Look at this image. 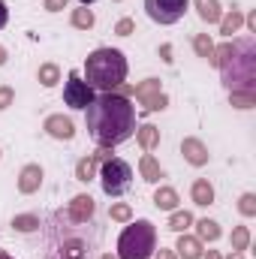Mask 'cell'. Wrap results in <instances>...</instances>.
Here are the masks:
<instances>
[{"label":"cell","instance_id":"30","mask_svg":"<svg viewBox=\"0 0 256 259\" xmlns=\"http://www.w3.org/2000/svg\"><path fill=\"white\" fill-rule=\"evenodd\" d=\"M6 21H9V9H6V3L0 0V27H6Z\"/></svg>","mask_w":256,"mask_h":259},{"label":"cell","instance_id":"11","mask_svg":"<svg viewBox=\"0 0 256 259\" xmlns=\"http://www.w3.org/2000/svg\"><path fill=\"white\" fill-rule=\"evenodd\" d=\"M46 130H49L52 136H58V139H72V133H75L69 118H49Z\"/></svg>","mask_w":256,"mask_h":259},{"label":"cell","instance_id":"37","mask_svg":"<svg viewBox=\"0 0 256 259\" xmlns=\"http://www.w3.org/2000/svg\"><path fill=\"white\" fill-rule=\"evenodd\" d=\"M3 61H6V55H3V49H0V64H3Z\"/></svg>","mask_w":256,"mask_h":259},{"label":"cell","instance_id":"24","mask_svg":"<svg viewBox=\"0 0 256 259\" xmlns=\"http://www.w3.org/2000/svg\"><path fill=\"white\" fill-rule=\"evenodd\" d=\"M241 214H256V199H253V193H244L241 196Z\"/></svg>","mask_w":256,"mask_h":259},{"label":"cell","instance_id":"2","mask_svg":"<svg viewBox=\"0 0 256 259\" xmlns=\"http://www.w3.org/2000/svg\"><path fill=\"white\" fill-rule=\"evenodd\" d=\"M97 244L100 229L94 220H72L69 211H55L46 223L42 259H91Z\"/></svg>","mask_w":256,"mask_h":259},{"label":"cell","instance_id":"38","mask_svg":"<svg viewBox=\"0 0 256 259\" xmlns=\"http://www.w3.org/2000/svg\"><path fill=\"white\" fill-rule=\"evenodd\" d=\"M160 259H172V256H169V253H160Z\"/></svg>","mask_w":256,"mask_h":259},{"label":"cell","instance_id":"9","mask_svg":"<svg viewBox=\"0 0 256 259\" xmlns=\"http://www.w3.org/2000/svg\"><path fill=\"white\" fill-rule=\"evenodd\" d=\"M72 220H94V199L91 196H75L72 208H66Z\"/></svg>","mask_w":256,"mask_h":259},{"label":"cell","instance_id":"33","mask_svg":"<svg viewBox=\"0 0 256 259\" xmlns=\"http://www.w3.org/2000/svg\"><path fill=\"white\" fill-rule=\"evenodd\" d=\"M130 27H133L130 21H121V24H118V33H121V36H127V33H130Z\"/></svg>","mask_w":256,"mask_h":259},{"label":"cell","instance_id":"28","mask_svg":"<svg viewBox=\"0 0 256 259\" xmlns=\"http://www.w3.org/2000/svg\"><path fill=\"white\" fill-rule=\"evenodd\" d=\"M232 100L238 103V109H250V103H253V94H232Z\"/></svg>","mask_w":256,"mask_h":259},{"label":"cell","instance_id":"17","mask_svg":"<svg viewBox=\"0 0 256 259\" xmlns=\"http://www.w3.org/2000/svg\"><path fill=\"white\" fill-rule=\"evenodd\" d=\"M36 226H39L36 217H15L12 220V229H18V232H33Z\"/></svg>","mask_w":256,"mask_h":259},{"label":"cell","instance_id":"13","mask_svg":"<svg viewBox=\"0 0 256 259\" xmlns=\"http://www.w3.org/2000/svg\"><path fill=\"white\" fill-rule=\"evenodd\" d=\"M193 202L196 205H211L214 202V187L208 181H196L193 184Z\"/></svg>","mask_w":256,"mask_h":259},{"label":"cell","instance_id":"40","mask_svg":"<svg viewBox=\"0 0 256 259\" xmlns=\"http://www.w3.org/2000/svg\"><path fill=\"white\" fill-rule=\"evenodd\" d=\"M106 259H112V256H106Z\"/></svg>","mask_w":256,"mask_h":259},{"label":"cell","instance_id":"5","mask_svg":"<svg viewBox=\"0 0 256 259\" xmlns=\"http://www.w3.org/2000/svg\"><path fill=\"white\" fill-rule=\"evenodd\" d=\"M157 250V229L151 220H136L118 238V259H151Z\"/></svg>","mask_w":256,"mask_h":259},{"label":"cell","instance_id":"18","mask_svg":"<svg viewBox=\"0 0 256 259\" xmlns=\"http://www.w3.org/2000/svg\"><path fill=\"white\" fill-rule=\"evenodd\" d=\"M199 235H202V238H208V241H214V238L220 235V229H217V223H214V220H199Z\"/></svg>","mask_w":256,"mask_h":259},{"label":"cell","instance_id":"22","mask_svg":"<svg viewBox=\"0 0 256 259\" xmlns=\"http://www.w3.org/2000/svg\"><path fill=\"white\" fill-rule=\"evenodd\" d=\"M139 139H142V145H145V148H151V145L157 142V130H154V127H142V130H139Z\"/></svg>","mask_w":256,"mask_h":259},{"label":"cell","instance_id":"35","mask_svg":"<svg viewBox=\"0 0 256 259\" xmlns=\"http://www.w3.org/2000/svg\"><path fill=\"white\" fill-rule=\"evenodd\" d=\"M0 259H15L12 253H6V250H0Z\"/></svg>","mask_w":256,"mask_h":259},{"label":"cell","instance_id":"4","mask_svg":"<svg viewBox=\"0 0 256 259\" xmlns=\"http://www.w3.org/2000/svg\"><path fill=\"white\" fill-rule=\"evenodd\" d=\"M127 69L130 66H127L124 52H118V49H97L84 61V81L94 91H100V94H112L115 88L124 84Z\"/></svg>","mask_w":256,"mask_h":259},{"label":"cell","instance_id":"32","mask_svg":"<svg viewBox=\"0 0 256 259\" xmlns=\"http://www.w3.org/2000/svg\"><path fill=\"white\" fill-rule=\"evenodd\" d=\"M127 214H130V211L124 208V205H118V208H112V217H118V220H124Z\"/></svg>","mask_w":256,"mask_h":259},{"label":"cell","instance_id":"36","mask_svg":"<svg viewBox=\"0 0 256 259\" xmlns=\"http://www.w3.org/2000/svg\"><path fill=\"white\" fill-rule=\"evenodd\" d=\"M78 3H81V6H91V3H97V0H78Z\"/></svg>","mask_w":256,"mask_h":259},{"label":"cell","instance_id":"34","mask_svg":"<svg viewBox=\"0 0 256 259\" xmlns=\"http://www.w3.org/2000/svg\"><path fill=\"white\" fill-rule=\"evenodd\" d=\"M64 3H66V0H46V6H49V9H61Z\"/></svg>","mask_w":256,"mask_h":259},{"label":"cell","instance_id":"39","mask_svg":"<svg viewBox=\"0 0 256 259\" xmlns=\"http://www.w3.org/2000/svg\"><path fill=\"white\" fill-rule=\"evenodd\" d=\"M208 259H220V256H214V253H208Z\"/></svg>","mask_w":256,"mask_h":259},{"label":"cell","instance_id":"6","mask_svg":"<svg viewBox=\"0 0 256 259\" xmlns=\"http://www.w3.org/2000/svg\"><path fill=\"white\" fill-rule=\"evenodd\" d=\"M100 181H103L106 196H124L133 184V169L121 157H106L103 169H100Z\"/></svg>","mask_w":256,"mask_h":259},{"label":"cell","instance_id":"8","mask_svg":"<svg viewBox=\"0 0 256 259\" xmlns=\"http://www.w3.org/2000/svg\"><path fill=\"white\" fill-rule=\"evenodd\" d=\"M94 97H97V91L78 75V72H69L66 75V84H64V103L69 109H88L91 103H94Z\"/></svg>","mask_w":256,"mask_h":259},{"label":"cell","instance_id":"7","mask_svg":"<svg viewBox=\"0 0 256 259\" xmlns=\"http://www.w3.org/2000/svg\"><path fill=\"white\" fill-rule=\"evenodd\" d=\"M190 0H145V12L157 24H178L187 12Z\"/></svg>","mask_w":256,"mask_h":259},{"label":"cell","instance_id":"12","mask_svg":"<svg viewBox=\"0 0 256 259\" xmlns=\"http://www.w3.org/2000/svg\"><path fill=\"white\" fill-rule=\"evenodd\" d=\"M181 148H184V154H187V160H190L193 166H202V163L208 160V154H205V148H202V145H199L196 139H187V142H184Z\"/></svg>","mask_w":256,"mask_h":259},{"label":"cell","instance_id":"25","mask_svg":"<svg viewBox=\"0 0 256 259\" xmlns=\"http://www.w3.org/2000/svg\"><path fill=\"white\" fill-rule=\"evenodd\" d=\"M39 78H42V84H46V88H52V84H55V78H58V69H55V66H42Z\"/></svg>","mask_w":256,"mask_h":259},{"label":"cell","instance_id":"16","mask_svg":"<svg viewBox=\"0 0 256 259\" xmlns=\"http://www.w3.org/2000/svg\"><path fill=\"white\" fill-rule=\"evenodd\" d=\"M190 223H193L190 214H187V211H178V214H172V220H169V229H175V232H184Z\"/></svg>","mask_w":256,"mask_h":259},{"label":"cell","instance_id":"10","mask_svg":"<svg viewBox=\"0 0 256 259\" xmlns=\"http://www.w3.org/2000/svg\"><path fill=\"white\" fill-rule=\"evenodd\" d=\"M196 9H199L202 21H208V24L220 21V3L217 0H196Z\"/></svg>","mask_w":256,"mask_h":259},{"label":"cell","instance_id":"26","mask_svg":"<svg viewBox=\"0 0 256 259\" xmlns=\"http://www.w3.org/2000/svg\"><path fill=\"white\" fill-rule=\"evenodd\" d=\"M232 247H235V250H244V247H247V229H235V235H232Z\"/></svg>","mask_w":256,"mask_h":259},{"label":"cell","instance_id":"31","mask_svg":"<svg viewBox=\"0 0 256 259\" xmlns=\"http://www.w3.org/2000/svg\"><path fill=\"white\" fill-rule=\"evenodd\" d=\"M9 100H12V91H6V88H3V91H0V109H6V103H9Z\"/></svg>","mask_w":256,"mask_h":259},{"label":"cell","instance_id":"3","mask_svg":"<svg viewBox=\"0 0 256 259\" xmlns=\"http://www.w3.org/2000/svg\"><path fill=\"white\" fill-rule=\"evenodd\" d=\"M214 64H220L223 72V84L232 94H253L256 81V42L247 36L241 42L223 46L214 58Z\"/></svg>","mask_w":256,"mask_h":259},{"label":"cell","instance_id":"19","mask_svg":"<svg viewBox=\"0 0 256 259\" xmlns=\"http://www.w3.org/2000/svg\"><path fill=\"white\" fill-rule=\"evenodd\" d=\"M154 202H157V208H175L178 196H175V190H160V193L154 196Z\"/></svg>","mask_w":256,"mask_h":259},{"label":"cell","instance_id":"15","mask_svg":"<svg viewBox=\"0 0 256 259\" xmlns=\"http://www.w3.org/2000/svg\"><path fill=\"white\" fill-rule=\"evenodd\" d=\"M39 178H42V172H39L36 166H27V169H24V175H21V190H24V193H30V190L39 184Z\"/></svg>","mask_w":256,"mask_h":259},{"label":"cell","instance_id":"14","mask_svg":"<svg viewBox=\"0 0 256 259\" xmlns=\"http://www.w3.org/2000/svg\"><path fill=\"white\" fill-rule=\"evenodd\" d=\"M178 253H181V259H202V250H199L196 238H181L178 241Z\"/></svg>","mask_w":256,"mask_h":259},{"label":"cell","instance_id":"21","mask_svg":"<svg viewBox=\"0 0 256 259\" xmlns=\"http://www.w3.org/2000/svg\"><path fill=\"white\" fill-rule=\"evenodd\" d=\"M238 27H241V15H238V12H232V15L223 21V33H226V36H232Z\"/></svg>","mask_w":256,"mask_h":259},{"label":"cell","instance_id":"27","mask_svg":"<svg viewBox=\"0 0 256 259\" xmlns=\"http://www.w3.org/2000/svg\"><path fill=\"white\" fill-rule=\"evenodd\" d=\"M75 24H78V27H91V24H94V15H91L88 9H81V12H75Z\"/></svg>","mask_w":256,"mask_h":259},{"label":"cell","instance_id":"1","mask_svg":"<svg viewBox=\"0 0 256 259\" xmlns=\"http://www.w3.org/2000/svg\"><path fill=\"white\" fill-rule=\"evenodd\" d=\"M84 127L100 148H118L136 133V106L121 94H100L84 109Z\"/></svg>","mask_w":256,"mask_h":259},{"label":"cell","instance_id":"29","mask_svg":"<svg viewBox=\"0 0 256 259\" xmlns=\"http://www.w3.org/2000/svg\"><path fill=\"white\" fill-rule=\"evenodd\" d=\"M91 172H94V163H91V160L78 163V181H88V178H91Z\"/></svg>","mask_w":256,"mask_h":259},{"label":"cell","instance_id":"20","mask_svg":"<svg viewBox=\"0 0 256 259\" xmlns=\"http://www.w3.org/2000/svg\"><path fill=\"white\" fill-rule=\"evenodd\" d=\"M196 52H199L202 58H208V61H214V46L208 42V36H196Z\"/></svg>","mask_w":256,"mask_h":259},{"label":"cell","instance_id":"23","mask_svg":"<svg viewBox=\"0 0 256 259\" xmlns=\"http://www.w3.org/2000/svg\"><path fill=\"white\" fill-rule=\"evenodd\" d=\"M142 169H145L148 181H157V178H160V169L154 166V160H151V157H145V160H142Z\"/></svg>","mask_w":256,"mask_h":259}]
</instances>
